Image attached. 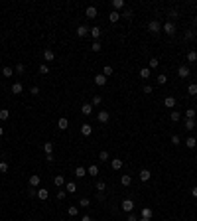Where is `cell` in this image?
Here are the masks:
<instances>
[{
	"label": "cell",
	"instance_id": "31",
	"mask_svg": "<svg viewBox=\"0 0 197 221\" xmlns=\"http://www.w3.org/2000/svg\"><path fill=\"white\" fill-rule=\"evenodd\" d=\"M108 158H111V156H108L107 150H100V152H99V162H108Z\"/></svg>",
	"mask_w": 197,
	"mask_h": 221
},
{
	"label": "cell",
	"instance_id": "2",
	"mask_svg": "<svg viewBox=\"0 0 197 221\" xmlns=\"http://www.w3.org/2000/svg\"><path fill=\"white\" fill-rule=\"evenodd\" d=\"M120 209L126 211V213H132V209H134V201H132V199H122V203H120Z\"/></svg>",
	"mask_w": 197,
	"mask_h": 221
},
{
	"label": "cell",
	"instance_id": "53",
	"mask_svg": "<svg viewBox=\"0 0 197 221\" xmlns=\"http://www.w3.org/2000/svg\"><path fill=\"white\" fill-rule=\"evenodd\" d=\"M179 142H181V138H179L178 134H174V136H171V144H175V146H178Z\"/></svg>",
	"mask_w": 197,
	"mask_h": 221
},
{
	"label": "cell",
	"instance_id": "40",
	"mask_svg": "<svg viewBox=\"0 0 197 221\" xmlns=\"http://www.w3.org/2000/svg\"><path fill=\"white\" fill-rule=\"evenodd\" d=\"M14 71H16V73H20V75H22L24 71H26V65H24V63H16V65H14Z\"/></svg>",
	"mask_w": 197,
	"mask_h": 221
},
{
	"label": "cell",
	"instance_id": "27",
	"mask_svg": "<svg viewBox=\"0 0 197 221\" xmlns=\"http://www.w3.org/2000/svg\"><path fill=\"white\" fill-rule=\"evenodd\" d=\"M152 215H154V211L150 209V207H144V209H142V217L144 219H152Z\"/></svg>",
	"mask_w": 197,
	"mask_h": 221
},
{
	"label": "cell",
	"instance_id": "58",
	"mask_svg": "<svg viewBox=\"0 0 197 221\" xmlns=\"http://www.w3.org/2000/svg\"><path fill=\"white\" fill-rule=\"evenodd\" d=\"M45 162H49V164H51V162H53V154H45Z\"/></svg>",
	"mask_w": 197,
	"mask_h": 221
},
{
	"label": "cell",
	"instance_id": "25",
	"mask_svg": "<svg viewBox=\"0 0 197 221\" xmlns=\"http://www.w3.org/2000/svg\"><path fill=\"white\" fill-rule=\"evenodd\" d=\"M37 198H40V199H47L49 198V191L45 190V187H40V190H37Z\"/></svg>",
	"mask_w": 197,
	"mask_h": 221
},
{
	"label": "cell",
	"instance_id": "33",
	"mask_svg": "<svg viewBox=\"0 0 197 221\" xmlns=\"http://www.w3.org/2000/svg\"><path fill=\"white\" fill-rule=\"evenodd\" d=\"M112 73H114V67H111V65H104V69H103V75H104V77H111Z\"/></svg>",
	"mask_w": 197,
	"mask_h": 221
},
{
	"label": "cell",
	"instance_id": "9",
	"mask_svg": "<svg viewBox=\"0 0 197 221\" xmlns=\"http://www.w3.org/2000/svg\"><path fill=\"white\" fill-rule=\"evenodd\" d=\"M73 174H75V178H77V180H81L83 176H87V168H83V166H77Z\"/></svg>",
	"mask_w": 197,
	"mask_h": 221
},
{
	"label": "cell",
	"instance_id": "10",
	"mask_svg": "<svg viewBox=\"0 0 197 221\" xmlns=\"http://www.w3.org/2000/svg\"><path fill=\"white\" fill-rule=\"evenodd\" d=\"M28 182H30V187H37V186H40V182H41V178L37 176V174H32Z\"/></svg>",
	"mask_w": 197,
	"mask_h": 221
},
{
	"label": "cell",
	"instance_id": "13",
	"mask_svg": "<svg viewBox=\"0 0 197 221\" xmlns=\"http://www.w3.org/2000/svg\"><path fill=\"white\" fill-rule=\"evenodd\" d=\"M22 91H24V85H22V83H20V81L12 83V93H14V95H20V93H22Z\"/></svg>",
	"mask_w": 197,
	"mask_h": 221
},
{
	"label": "cell",
	"instance_id": "48",
	"mask_svg": "<svg viewBox=\"0 0 197 221\" xmlns=\"http://www.w3.org/2000/svg\"><path fill=\"white\" fill-rule=\"evenodd\" d=\"M79 205H83V207H89V205H91V199H89V198H81Z\"/></svg>",
	"mask_w": 197,
	"mask_h": 221
},
{
	"label": "cell",
	"instance_id": "21",
	"mask_svg": "<svg viewBox=\"0 0 197 221\" xmlns=\"http://www.w3.org/2000/svg\"><path fill=\"white\" fill-rule=\"evenodd\" d=\"M91 132H93V127H91V124H83L81 127V134L83 136H91Z\"/></svg>",
	"mask_w": 197,
	"mask_h": 221
},
{
	"label": "cell",
	"instance_id": "63",
	"mask_svg": "<svg viewBox=\"0 0 197 221\" xmlns=\"http://www.w3.org/2000/svg\"><path fill=\"white\" fill-rule=\"evenodd\" d=\"M138 221H150V219H144V217H142V219H138Z\"/></svg>",
	"mask_w": 197,
	"mask_h": 221
},
{
	"label": "cell",
	"instance_id": "32",
	"mask_svg": "<svg viewBox=\"0 0 197 221\" xmlns=\"http://www.w3.org/2000/svg\"><path fill=\"white\" fill-rule=\"evenodd\" d=\"M67 213H69L71 217H75V215L79 213V207L77 205H69V207H67Z\"/></svg>",
	"mask_w": 197,
	"mask_h": 221
},
{
	"label": "cell",
	"instance_id": "44",
	"mask_svg": "<svg viewBox=\"0 0 197 221\" xmlns=\"http://www.w3.org/2000/svg\"><path fill=\"white\" fill-rule=\"evenodd\" d=\"M193 34H195L193 30H187L185 34H183V40H185V41H191V40H193Z\"/></svg>",
	"mask_w": 197,
	"mask_h": 221
},
{
	"label": "cell",
	"instance_id": "17",
	"mask_svg": "<svg viewBox=\"0 0 197 221\" xmlns=\"http://www.w3.org/2000/svg\"><path fill=\"white\" fill-rule=\"evenodd\" d=\"M150 178H152V172H150V170H140V182H148Z\"/></svg>",
	"mask_w": 197,
	"mask_h": 221
},
{
	"label": "cell",
	"instance_id": "50",
	"mask_svg": "<svg viewBox=\"0 0 197 221\" xmlns=\"http://www.w3.org/2000/svg\"><path fill=\"white\" fill-rule=\"evenodd\" d=\"M167 18H170V22H174V20L178 18V12H175V10H170V12H167Z\"/></svg>",
	"mask_w": 197,
	"mask_h": 221
},
{
	"label": "cell",
	"instance_id": "57",
	"mask_svg": "<svg viewBox=\"0 0 197 221\" xmlns=\"http://www.w3.org/2000/svg\"><path fill=\"white\" fill-rule=\"evenodd\" d=\"M28 195H30V198H33V195H37V190H36V187H32V190H28Z\"/></svg>",
	"mask_w": 197,
	"mask_h": 221
},
{
	"label": "cell",
	"instance_id": "1",
	"mask_svg": "<svg viewBox=\"0 0 197 221\" xmlns=\"http://www.w3.org/2000/svg\"><path fill=\"white\" fill-rule=\"evenodd\" d=\"M148 32H150V34H160V32H162V24L158 22V20L148 22Z\"/></svg>",
	"mask_w": 197,
	"mask_h": 221
},
{
	"label": "cell",
	"instance_id": "60",
	"mask_svg": "<svg viewBox=\"0 0 197 221\" xmlns=\"http://www.w3.org/2000/svg\"><path fill=\"white\" fill-rule=\"evenodd\" d=\"M81 221H93V219H91V215H83V219Z\"/></svg>",
	"mask_w": 197,
	"mask_h": 221
},
{
	"label": "cell",
	"instance_id": "56",
	"mask_svg": "<svg viewBox=\"0 0 197 221\" xmlns=\"http://www.w3.org/2000/svg\"><path fill=\"white\" fill-rule=\"evenodd\" d=\"M57 199H65V190H59V191H57Z\"/></svg>",
	"mask_w": 197,
	"mask_h": 221
},
{
	"label": "cell",
	"instance_id": "11",
	"mask_svg": "<svg viewBox=\"0 0 197 221\" xmlns=\"http://www.w3.org/2000/svg\"><path fill=\"white\" fill-rule=\"evenodd\" d=\"M89 30H91V28H87L85 24H83V26L77 28V36H79V37H87V36H89Z\"/></svg>",
	"mask_w": 197,
	"mask_h": 221
},
{
	"label": "cell",
	"instance_id": "42",
	"mask_svg": "<svg viewBox=\"0 0 197 221\" xmlns=\"http://www.w3.org/2000/svg\"><path fill=\"white\" fill-rule=\"evenodd\" d=\"M187 61H197V52H195V49L187 52Z\"/></svg>",
	"mask_w": 197,
	"mask_h": 221
},
{
	"label": "cell",
	"instance_id": "24",
	"mask_svg": "<svg viewBox=\"0 0 197 221\" xmlns=\"http://www.w3.org/2000/svg\"><path fill=\"white\" fill-rule=\"evenodd\" d=\"M108 20H111L112 24H116V22L120 20V12H114V10H112L111 14H108Z\"/></svg>",
	"mask_w": 197,
	"mask_h": 221
},
{
	"label": "cell",
	"instance_id": "26",
	"mask_svg": "<svg viewBox=\"0 0 197 221\" xmlns=\"http://www.w3.org/2000/svg\"><path fill=\"white\" fill-rule=\"evenodd\" d=\"M95 190H97V191H99V194H103V191H104V190H107V184H104V182H103V180H99V182H97V184H95Z\"/></svg>",
	"mask_w": 197,
	"mask_h": 221
},
{
	"label": "cell",
	"instance_id": "7",
	"mask_svg": "<svg viewBox=\"0 0 197 221\" xmlns=\"http://www.w3.org/2000/svg\"><path fill=\"white\" fill-rule=\"evenodd\" d=\"M97 14H99V10L95 6H87V10H85V16H87V18L95 20V18H97Z\"/></svg>",
	"mask_w": 197,
	"mask_h": 221
},
{
	"label": "cell",
	"instance_id": "20",
	"mask_svg": "<svg viewBox=\"0 0 197 221\" xmlns=\"http://www.w3.org/2000/svg\"><path fill=\"white\" fill-rule=\"evenodd\" d=\"M87 174H89V176H99V166L97 164H91L89 168H87Z\"/></svg>",
	"mask_w": 197,
	"mask_h": 221
},
{
	"label": "cell",
	"instance_id": "15",
	"mask_svg": "<svg viewBox=\"0 0 197 221\" xmlns=\"http://www.w3.org/2000/svg\"><path fill=\"white\" fill-rule=\"evenodd\" d=\"M120 184H122L124 187H128V186L132 184V176H130V174H122V178H120Z\"/></svg>",
	"mask_w": 197,
	"mask_h": 221
},
{
	"label": "cell",
	"instance_id": "54",
	"mask_svg": "<svg viewBox=\"0 0 197 221\" xmlns=\"http://www.w3.org/2000/svg\"><path fill=\"white\" fill-rule=\"evenodd\" d=\"M30 95H33V97H36V95H40V87H36V85H33L32 89H30Z\"/></svg>",
	"mask_w": 197,
	"mask_h": 221
},
{
	"label": "cell",
	"instance_id": "19",
	"mask_svg": "<svg viewBox=\"0 0 197 221\" xmlns=\"http://www.w3.org/2000/svg\"><path fill=\"white\" fill-rule=\"evenodd\" d=\"M44 59L45 61H53L55 59V53H53L51 49H44Z\"/></svg>",
	"mask_w": 197,
	"mask_h": 221
},
{
	"label": "cell",
	"instance_id": "8",
	"mask_svg": "<svg viewBox=\"0 0 197 221\" xmlns=\"http://www.w3.org/2000/svg\"><path fill=\"white\" fill-rule=\"evenodd\" d=\"M122 166H124V162L120 160V158H112L111 160V168L112 170H122Z\"/></svg>",
	"mask_w": 197,
	"mask_h": 221
},
{
	"label": "cell",
	"instance_id": "47",
	"mask_svg": "<svg viewBox=\"0 0 197 221\" xmlns=\"http://www.w3.org/2000/svg\"><path fill=\"white\" fill-rule=\"evenodd\" d=\"M100 103H103V97H100V95H95V97H93V101H91V105H100Z\"/></svg>",
	"mask_w": 197,
	"mask_h": 221
},
{
	"label": "cell",
	"instance_id": "39",
	"mask_svg": "<svg viewBox=\"0 0 197 221\" xmlns=\"http://www.w3.org/2000/svg\"><path fill=\"white\" fill-rule=\"evenodd\" d=\"M67 191H69V194H75V191H77V184H75V182H67Z\"/></svg>",
	"mask_w": 197,
	"mask_h": 221
},
{
	"label": "cell",
	"instance_id": "49",
	"mask_svg": "<svg viewBox=\"0 0 197 221\" xmlns=\"http://www.w3.org/2000/svg\"><path fill=\"white\" fill-rule=\"evenodd\" d=\"M185 119H195V109H187L185 111Z\"/></svg>",
	"mask_w": 197,
	"mask_h": 221
},
{
	"label": "cell",
	"instance_id": "45",
	"mask_svg": "<svg viewBox=\"0 0 197 221\" xmlns=\"http://www.w3.org/2000/svg\"><path fill=\"white\" fill-rule=\"evenodd\" d=\"M8 116H10V111H8V109L0 111V120H8Z\"/></svg>",
	"mask_w": 197,
	"mask_h": 221
},
{
	"label": "cell",
	"instance_id": "46",
	"mask_svg": "<svg viewBox=\"0 0 197 221\" xmlns=\"http://www.w3.org/2000/svg\"><path fill=\"white\" fill-rule=\"evenodd\" d=\"M40 73H41V75H47V73H49V65H47V63H41V65H40Z\"/></svg>",
	"mask_w": 197,
	"mask_h": 221
},
{
	"label": "cell",
	"instance_id": "23",
	"mask_svg": "<svg viewBox=\"0 0 197 221\" xmlns=\"http://www.w3.org/2000/svg\"><path fill=\"white\" fill-rule=\"evenodd\" d=\"M150 75H152V69L150 67H142L140 69V77L142 79H150Z\"/></svg>",
	"mask_w": 197,
	"mask_h": 221
},
{
	"label": "cell",
	"instance_id": "5",
	"mask_svg": "<svg viewBox=\"0 0 197 221\" xmlns=\"http://www.w3.org/2000/svg\"><path fill=\"white\" fill-rule=\"evenodd\" d=\"M100 34H103V30H100L99 26H93V28H91V30H89V36L93 37L95 41H99V37H100Z\"/></svg>",
	"mask_w": 197,
	"mask_h": 221
},
{
	"label": "cell",
	"instance_id": "61",
	"mask_svg": "<svg viewBox=\"0 0 197 221\" xmlns=\"http://www.w3.org/2000/svg\"><path fill=\"white\" fill-rule=\"evenodd\" d=\"M191 195H193V198H197V186L193 187V190H191Z\"/></svg>",
	"mask_w": 197,
	"mask_h": 221
},
{
	"label": "cell",
	"instance_id": "36",
	"mask_svg": "<svg viewBox=\"0 0 197 221\" xmlns=\"http://www.w3.org/2000/svg\"><path fill=\"white\" fill-rule=\"evenodd\" d=\"M187 93L189 95H197V83H189V85H187Z\"/></svg>",
	"mask_w": 197,
	"mask_h": 221
},
{
	"label": "cell",
	"instance_id": "37",
	"mask_svg": "<svg viewBox=\"0 0 197 221\" xmlns=\"http://www.w3.org/2000/svg\"><path fill=\"white\" fill-rule=\"evenodd\" d=\"M44 152L45 154H53V142H45L44 144Z\"/></svg>",
	"mask_w": 197,
	"mask_h": 221
},
{
	"label": "cell",
	"instance_id": "51",
	"mask_svg": "<svg viewBox=\"0 0 197 221\" xmlns=\"http://www.w3.org/2000/svg\"><path fill=\"white\" fill-rule=\"evenodd\" d=\"M0 172H2V174H6V172H8V162H4V160L0 162Z\"/></svg>",
	"mask_w": 197,
	"mask_h": 221
},
{
	"label": "cell",
	"instance_id": "12",
	"mask_svg": "<svg viewBox=\"0 0 197 221\" xmlns=\"http://www.w3.org/2000/svg\"><path fill=\"white\" fill-rule=\"evenodd\" d=\"M111 6H112V10H114V12H118V10H122V8H124V0H112Z\"/></svg>",
	"mask_w": 197,
	"mask_h": 221
},
{
	"label": "cell",
	"instance_id": "35",
	"mask_svg": "<svg viewBox=\"0 0 197 221\" xmlns=\"http://www.w3.org/2000/svg\"><path fill=\"white\" fill-rule=\"evenodd\" d=\"M185 128L187 130H193L195 128V119H185Z\"/></svg>",
	"mask_w": 197,
	"mask_h": 221
},
{
	"label": "cell",
	"instance_id": "22",
	"mask_svg": "<svg viewBox=\"0 0 197 221\" xmlns=\"http://www.w3.org/2000/svg\"><path fill=\"white\" fill-rule=\"evenodd\" d=\"M67 127H69V123H67V119H65V116H61V119L57 120V128H59V130H65Z\"/></svg>",
	"mask_w": 197,
	"mask_h": 221
},
{
	"label": "cell",
	"instance_id": "41",
	"mask_svg": "<svg viewBox=\"0 0 197 221\" xmlns=\"http://www.w3.org/2000/svg\"><path fill=\"white\" fill-rule=\"evenodd\" d=\"M170 119L174 120V123H178V120L181 119V115H179V111H171V112H170Z\"/></svg>",
	"mask_w": 197,
	"mask_h": 221
},
{
	"label": "cell",
	"instance_id": "18",
	"mask_svg": "<svg viewBox=\"0 0 197 221\" xmlns=\"http://www.w3.org/2000/svg\"><path fill=\"white\" fill-rule=\"evenodd\" d=\"M185 146L193 150V148L197 146V138H195V136H187V138H185Z\"/></svg>",
	"mask_w": 197,
	"mask_h": 221
},
{
	"label": "cell",
	"instance_id": "29",
	"mask_svg": "<svg viewBox=\"0 0 197 221\" xmlns=\"http://www.w3.org/2000/svg\"><path fill=\"white\" fill-rule=\"evenodd\" d=\"M156 83H158V85H166V83H167V75L160 73V75L156 77Z\"/></svg>",
	"mask_w": 197,
	"mask_h": 221
},
{
	"label": "cell",
	"instance_id": "4",
	"mask_svg": "<svg viewBox=\"0 0 197 221\" xmlns=\"http://www.w3.org/2000/svg\"><path fill=\"white\" fill-rule=\"evenodd\" d=\"M108 119H111V115H108V111H99V115H97V120L100 124H107L108 123Z\"/></svg>",
	"mask_w": 197,
	"mask_h": 221
},
{
	"label": "cell",
	"instance_id": "38",
	"mask_svg": "<svg viewBox=\"0 0 197 221\" xmlns=\"http://www.w3.org/2000/svg\"><path fill=\"white\" fill-rule=\"evenodd\" d=\"M158 65H160V61H158V57H152V59L148 61V67H150V69H156Z\"/></svg>",
	"mask_w": 197,
	"mask_h": 221
},
{
	"label": "cell",
	"instance_id": "3",
	"mask_svg": "<svg viewBox=\"0 0 197 221\" xmlns=\"http://www.w3.org/2000/svg\"><path fill=\"white\" fill-rule=\"evenodd\" d=\"M162 30H164V34H167V36H174L175 34V24L174 22H166L164 26H162Z\"/></svg>",
	"mask_w": 197,
	"mask_h": 221
},
{
	"label": "cell",
	"instance_id": "28",
	"mask_svg": "<svg viewBox=\"0 0 197 221\" xmlns=\"http://www.w3.org/2000/svg\"><path fill=\"white\" fill-rule=\"evenodd\" d=\"M12 73H14V67H8V65L2 67V75L4 77H12Z\"/></svg>",
	"mask_w": 197,
	"mask_h": 221
},
{
	"label": "cell",
	"instance_id": "34",
	"mask_svg": "<svg viewBox=\"0 0 197 221\" xmlns=\"http://www.w3.org/2000/svg\"><path fill=\"white\" fill-rule=\"evenodd\" d=\"M53 184H55L57 187H61V186L65 184V178L63 176H55V178H53Z\"/></svg>",
	"mask_w": 197,
	"mask_h": 221
},
{
	"label": "cell",
	"instance_id": "52",
	"mask_svg": "<svg viewBox=\"0 0 197 221\" xmlns=\"http://www.w3.org/2000/svg\"><path fill=\"white\" fill-rule=\"evenodd\" d=\"M91 49H93V52H100V44L99 41H93V44H91Z\"/></svg>",
	"mask_w": 197,
	"mask_h": 221
},
{
	"label": "cell",
	"instance_id": "6",
	"mask_svg": "<svg viewBox=\"0 0 197 221\" xmlns=\"http://www.w3.org/2000/svg\"><path fill=\"white\" fill-rule=\"evenodd\" d=\"M178 77L187 79V77H189V67H187V65H179V67H178Z\"/></svg>",
	"mask_w": 197,
	"mask_h": 221
},
{
	"label": "cell",
	"instance_id": "43",
	"mask_svg": "<svg viewBox=\"0 0 197 221\" xmlns=\"http://www.w3.org/2000/svg\"><path fill=\"white\" fill-rule=\"evenodd\" d=\"M120 18H124V20H128V22H130V20H132V10H124L122 14H120Z\"/></svg>",
	"mask_w": 197,
	"mask_h": 221
},
{
	"label": "cell",
	"instance_id": "30",
	"mask_svg": "<svg viewBox=\"0 0 197 221\" xmlns=\"http://www.w3.org/2000/svg\"><path fill=\"white\" fill-rule=\"evenodd\" d=\"M164 105L167 107V109H174V107H175V99H174V97H166Z\"/></svg>",
	"mask_w": 197,
	"mask_h": 221
},
{
	"label": "cell",
	"instance_id": "55",
	"mask_svg": "<svg viewBox=\"0 0 197 221\" xmlns=\"http://www.w3.org/2000/svg\"><path fill=\"white\" fill-rule=\"evenodd\" d=\"M152 91H154V89H152V85H144V93H146V95H150Z\"/></svg>",
	"mask_w": 197,
	"mask_h": 221
},
{
	"label": "cell",
	"instance_id": "59",
	"mask_svg": "<svg viewBox=\"0 0 197 221\" xmlns=\"http://www.w3.org/2000/svg\"><path fill=\"white\" fill-rule=\"evenodd\" d=\"M126 221H138V217H136L134 213H128V219H126Z\"/></svg>",
	"mask_w": 197,
	"mask_h": 221
},
{
	"label": "cell",
	"instance_id": "16",
	"mask_svg": "<svg viewBox=\"0 0 197 221\" xmlns=\"http://www.w3.org/2000/svg\"><path fill=\"white\" fill-rule=\"evenodd\" d=\"M81 112L85 116H89V115H93V105H91V103H85V105L81 107Z\"/></svg>",
	"mask_w": 197,
	"mask_h": 221
},
{
	"label": "cell",
	"instance_id": "62",
	"mask_svg": "<svg viewBox=\"0 0 197 221\" xmlns=\"http://www.w3.org/2000/svg\"><path fill=\"white\" fill-rule=\"evenodd\" d=\"M4 134V127H0V136H2Z\"/></svg>",
	"mask_w": 197,
	"mask_h": 221
},
{
	"label": "cell",
	"instance_id": "14",
	"mask_svg": "<svg viewBox=\"0 0 197 221\" xmlns=\"http://www.w3.org/2000/svg\"><path fill=\"white\" fill-rule=\"evenodd\" d=\"M107 79H108V77H104L103 73H100V75H95V85H99V87L107 85Z\"/></svg>",
	"mask_w": 197,
	"mask_h": 221
}]
</instances>
